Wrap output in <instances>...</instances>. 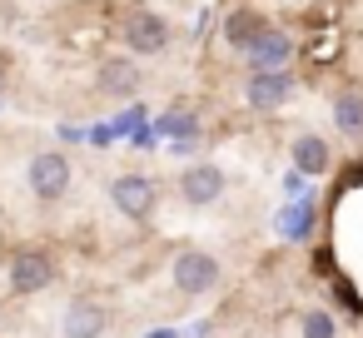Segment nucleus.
<instances>
[{
  "mask_svg": "<svg viewBox=\"0 0 363 338\" xmlns=\"http://www.w3.org/2000/svg\"><path fill=\"white\" fill-rule=\"evenodd\" d=\"M145 338H179L174 328H155V333H145Z\"/></svg>",
  "mask_w": 363,
  "mask_h": 338,
  "instance_id": "obj_18",
  "label": "nucleus"
},
{
  "mask_svg": "<svg viewBox=\"0 0 363 338\" xmlns=\"http://www.w3.org/2000/svg\"><path fill=\"white\" fill-rule=\"evenodd\" d=\"M289 95H294V75L289 70H249V80H244V105L249 110H279V105H289Z\"/></svg>",
  "mask_w": 363,
  "mask_h": 338,
  "instance_id": "obj_7",
  "label": "nucleus"
},
{
  "mask_svg": "<svg viewBox=\"0 0 363 338\" xmlns=\"http://www.w3.org/2000/svg\"><path fill=\"white\" fill-rule=\"evenodd\" d=\"M308 229H313V199H294L279 214V234L284 239H308Z\"/></svg>",
  "mask_w": 363,
  "mask_h": 338,
  "instance_id": "obj_14",
  "label": "nucleus"
},
{
  "mask_svg": "<svg viewBox=\"0 0 363 338\" xmlns=\"http://www.w3.org/2000/svg\"><path fill=\"white\" fill-rule=\"evenodd\" d=\"M264 30H269V21H264V11H254V6H234V11L224 16V45L239 50V55H244Z\"/></svg>",
  "mask_w": 363,
  "mask_h": 338,
  "instance_id": "obj_11",
  "label": "nucleus"
},
{
  "mask_svg": "<svg viewBox=\"0 0 363 338\" xmlns=\"http://www.w3.org/2000/svg\"><path fill=\"white\" fill-rule=\"evenodd\" d=\"M289 159H294V169H298L303 179L328 174V164H333V154H328V140H323V135H298V140H294V150H289Z\"/></svg>",
  "mask_w": 363,
  "mask_h": 338,
  "instance_id": "obj_12",
  "label": "nucleus"
},
{
  "mask_svg": "<svg viewBox=\"0 0 363 338\" xmlns=\"http://www.w3.org/2000/svg\"><path fill=\"white\" fill-rule=\"evenodd\" d=\"M169 283L184 298H204V293L219 288V259L209 249H179L174 264H169Z\"/></svg>",
  "mask_w": 363,
  "mask_h": 338,
  "instance_id": "obj_2",
  "label": "nucleus"
},
{
  "mask_svg": "<svg viewBox=\"0 0 363 338\" xmlns=\"http://www.w3.org/2000/svg\"><path fill=\"white\" fill-rule=\"evenodd\" d=\"M110 204H115L125 219L145 224V219H155L160 184H155L150 174H140V169H130V174H115V179H110Z\"/></svg>",
  "mask_w": 363,
  "mask_h": 338,
  "instance_id": "obj_4",
  "label": "nucleus"
},
{
  "mask_svg": "<svg viewBox=\"0 0 363 338\" xmlns=\"http://www.w3.org/2000/svg\"><path fill=\"white\" fill-rule=\"evenodd\" d=\"M120 45H125V55H164V45H169V21L160 16V11H150V6H135V11H125L120 16Z\"/></svg>",
  "mask_w": 363,
  "mask_h": 338,
  "instance_id": "obj_1",
  "label": "nucleus"
},
{
  "mask_svg": "<svg viewBox=\"0 0 363 338\" xmlns=\"http://www.w3.org/2000/svg\"><path fill=\"white\" fill-rule=\"evenodd\" d=\"M284 194H303V174H298V169L284 174Z\"/></svg>",
  "mask_w": 363,
  "mask_h": 338,
  "instance_id": "obj_17",
  "label": "nucleus"
},
{
  "mask_svg": "<svg viewBox=\"0 0 363 338\" xmlns=\"http://www.w3.org/2000/svg\"><path fill=\"white\" fill-rule=\"evenodd\" d=\"M179 199H184L189 209H209V204H219V199H224V169H219L214 159H194V164H184V169H179Z\"/></svg>",
  "mask_w": 363,
  "mask_h": 338,
  "instance_id": "obj_6",
  "label": "nucleus"
},
{
  "mask_svg": "<svg viewBox=\"0 0 363 338\" xmlns=\"http://www.w3.org/2000/svg\"><path fill=\"white\" fill-rule=\"evenodd\" d=\"M244 60H249V70H289V60H294V40L284 35V30H264L249 50H244Z\"/></svg>",
  "mask_w": 363,
  "mask_h": 338,
  "instance_id": "obj_10",
  "label": "nucleus"
},
{
  "mask_svg": "<svg viewBox=\"0 0 363 338\" xmlns=\"http://www.w3.org/2000/svg\"><path fill=\"white\" fill-rule=\"evenodd\" d=\"M110 333V308L100 298H70L60 313V338H105Z\"/></svg>",
  "mask_w": 363,
  "mask_h": 338,
  "instance_id": "obj_8",
  "label": "nucleus"
},
{
  "mask_svg": "<svg viewBox=\"0 0 363 338\" xmlns=\"http://www.w3.org/2000/svg\"><path fill=\"white\" fill-rule=\"evenodd\" d=\"M26 184H30V194H35L40 204H60V199L70 194V154H60V150H40V154H30V164H26Z\"/></svg>",
  "mask_w": 363,
  "mask_h": 338,
  "instance_id": "obj_3",
  "label": "nucleus"
},
{
  "mask_svg": "<svg viewBox=\"0 0 363 338\" xmlns=\"http://www.w3.org/2000/svg\"><path fill=\"white\" fill-rule=\"evenodd\" d=\"M95 85L110 100H135L140 95V65H135V55H105L95 65Z\"/></svg>",
  "mask_w": 363,
  "mask_h": 338,
  "instance_id": "obj_9",
  "label": "nucleus"
},
{
  "mask_svg": "<svg viewBox=\"0 0 363 338\" xmlns=\"http://www.w3.org/2000/svg\"><path fill=\"white\" fill-rule=\"evenodd\" d=\"M333 130H338L343 140H363V90L343 85V90L333 95Z\"/></svg>",
  "mask_w": 363,
  "mask_h": 338,
  "instance_id": "obj_13",
  "label": "nucleus"
},
{
  "mask_svg": "<svg viewBox=\"0 0 363 338\" xmlns=\"http://www.w3.org/2000/svg\"><path fill=\"white\" fill-rule=\"evenodd\" d=\"M160 135L164 140H194L199 135V120L189 110H169V115H160Z\"/></svg>",
  "mask_w": 363,
  "mask_h": 338,
  "instance_id": "obj_15",
  "label": "nucleus"
},
{
  "mask_svg": "<svg viewBox=\"0 0 363 338\" xmlns=\"http://www.w3.org/2000/svg\"><path fill=\"white\" fill-rule=\"evenodd\" d=\"M298 333H303V338H338V318H333L328 308H308L303 323H298Z\"/></svg>",
  "mask_w": 363,
  "mask_h": 338,
  "instance_id": "obj_16",
  "label": "nucleus"
},
{
  "mask_svg": "<svg viewBox=\"0 0 363 338\" xmlns=\"http://www.w3.org/2000/svg\"><path fill=\"white\" fill-rule=\"evenodd\" d=\"M6 278H11V293L30 298V293H40V288H50V283H55V259H50L45 249H16V254H11V269H6Z\"/></svg>",
  "mask_w": 363,
  "mask_h": 338,
  "instance_id": "obj_5",
  "label": "nucleus"
}]
</instances>
